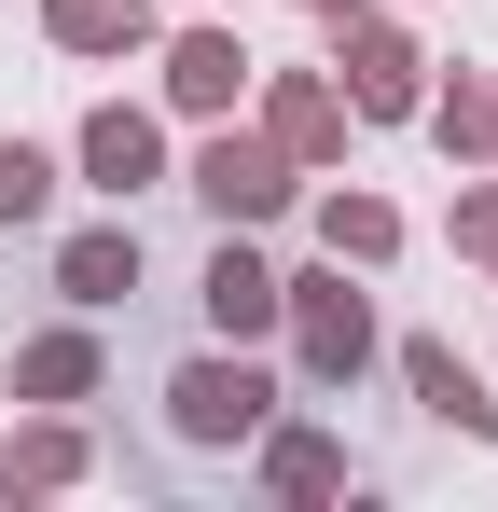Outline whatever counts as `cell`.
Returning a JSON list of instances; mask_svg holds the SVG:
<instances>
[{
  "instance_id": "1",
  "label": "cell",
  "mask_w": 498,
  "mask_h": 512,
  "mask_svg": "<svg viewBox=\"0 0 498 512\" xmlns=\"http://www.w3.org/2000/svg\"><path fill=\"white\" fill-rule=\"evenodd\" d=\"M277 333H291V374L305 388H360L374 374V291H346V263H305V277H277Z\"/></svg>"
},
{
  "instance_id": "2",
  "label": "cell",
  "mask_w": 498,
  "mask_h": 512,
  "mask_svg": "<svg viewBox=\"0 0 498 512\" xmlns=\"http://www.w3.org/2000/svg\"><path fill=\"white\" fill-rule=\"evenodd\" d=\"M180 194H194L208 222H236V236H263V222H277V208L305 194V167H291V153H277L263 125H236V111H222V125L194 139V167H180Z\"/></svg>"
},
{
  "instance_id": "3",
  "label": "cell",
  "mask_w": 498,
  "mask_h": 512,
  "mask_svg": "<svg viewBox=\"0 0 498 512\" xmlns=\"http://www.w3.org/2000/svg\"><path fill=\"white\" fill-rule=\"evenodd\" d=\"M319 28H332V84H346V111H360V125H415L429 56H415V28H402V14L346 0V14H319Z\"/></svg>"
},
{
  "instance_id": "4",
  "label": "cell",
  "mask_w": 498,
  "mask_h": 512,
  "mask_svg": "<svg viewBox=\"0 0 498 512\" xmlns=\"http://www.w3.org/2000/svg\"><path fill=\"white\" fill-rule=\"evenodd\" d=\"M263 416H277V374H263L249 346H208V360H180V374H166V429H180V443H208V457L249 443Z\"/></svg>"
},
{
  "instance_id": "5",
  "label": "cell",
  "mask_w": 498,
  "mask_h": 512,
  "mask_svg": "<svg viewBox=\"0 0 498 512\" xmlns=\"http://www.w3.org/2000/svg\"><path fill=\"white\" fill-rule=\"evenodd\" d=\"M249 97H263L249 125H263V139H277L291 167H346L360 111H346V84H332V70H249Z\"/></svg>"
},
{
  "instance_id": "6",
  "label": "cell",
  "mask_w": 498,
  "mask_h": 512,
  "mask_svg": "<svg viewBox=\"0 0 498 512\" xmlns=\"http://www.w3.org/2000/svg\"><path fill=\"white\" fill-rule=\"evenodd\" d=\"M70 167H83V194L139 208V194L166 180V111H139V97H97V111H83V139H70Z\"/></svg>"
},
{
  "instance_id": "7",
  "label": "cell",
  "mask_w": 498,
  "mask_h": 512,
  "mask_svg": "<svg viewBox=\"0 0 498 512\" xmlns=\"http://www.w3.org/2000/svg\"><path fill=\"white\" fill-rule=\"evenodd\" d=\"M153 56H166V111H180V125H222V111L249 97V70H263L236 28H166Z\"/></svg>"
},
{
  "instance_id": "8",
  "label": "cell",
  "mask_w": 498,
  "mask_h": 512,
  "mask_svg": "<svg viewBox=\"0 0 498 512\" xmlns=\"http://www.w3.org/2000/svg\"><path fill=\"white\" fill-rule=\"evenodd\" d=\"M194 305H208V333H222V346H263V333H277V263L222 222V250H208V277H194Z\"/></svg>"
},
{
  "instance_id": "9",
  "label": "cell",
  "mask_w": 498,
  "mask_h": 512,
  "mask_svg": "<svg viewBox=\"0 0 498 512\" xmlns=\"http://www.w3.org/2000/svg\"><path fill=\"white\" fill-rule=\"evenodd\" d=\"M97 471V443H83L70 402H28V429L0 443V499H56V485H83Z\"/></svg>"
},
{
  "instance_id": "10",
  "label": "cell",
  "mask_w": 498,
  "mask_h": 512,
  "mask_svg": "<svg viewBox=\"0 0 498 512\" xmlns=\"http://www.w3.org/2000/svg\"><path fill=\"white\" fill-rule=\"evenodd\" d=\"M139 291V222L111 208V222H83V236H56V305H83V319H111Z\"/></svg>"
},
{
  "instance_id": "11",
  "label": "cell",
  "mask_w": 498,
  "mask_h": 512,
  "mask_svg": "<svg viewBox=\"0 0 498 512\" xmlns=\"http://www.w3.org/2000/svg\"><path fill=\"white\" fill-rule=\"evenodd\" d=\"M97 374H111V346H97V319H56V333L14 346V402H97Z\"/></svg>"
},
{
  "instance_id": "12",
  "label": "cell",
  "mask_w": 498,
  "mask_h": 512,
  "mask_svg": "<svg viewBox=\"0 0 498 512\" xmlns=\"http://www.w3.org/2000/svg\"><path fill=\"white\" fill-rule=\"evenodd\" d=\"M402 388H415V402H429L443 429H471V443H498V388H485V374H471V360H457L443 333H415V346H402Z\"/></svg>"
},
{
  "instance_id": "13",
  "label": "cell",
  "mask_w": 498,
  "mask_h": 512,
  "mask_svg": "<svg viewBox=\"0 0 498 512\" xmlns=\"http://www.w3.org/2000/svg\"><path fill=\"white\" fill-rule=\"evenodd\" d=\"M42 42H56V56H153L166 14L153 0H42Z\"/></svg>"
},
{
  "instance_id": "14",
  "label": "cell",
  "mask_w": 498,
  "mask_h": 512,
  "mask_svg": "<svg viewBox=\"0 0 498 512\" xmlns=\"http://www.w3.org/2000/svg\"><path fill=\"white\" fill-rule=\"evenodd\" d=\"M319 250L346 263V277L402 263V208H388V194H360V180H332V194H319Z\"/></svg>"
},
{
  "instance_id": "15",
  "label": "cell",
  "mask_w": 498,
  "mask_h": 512,
  "mask_svg": "<svg viewBox=\"0 0 498 512\" xmlns=\"http://www.w3.org/2000/svg\"><path fill=\"white\" fill-rule=\"evenodd\" d=\"M249 443H263V485H277V499H332V485H346V443L305 429V416H263Z\"/></svg>"
},
{
  "instance_id": "16",
  "label": "cell",
  "mask_w": 498,
  "mask_h": 512,
  "mask_svg": "<svg viewBox=\"0 0 498 512\" xmlns=\"http://www.w3.org/2000/svg\"><path fill=\"white\" fill-rule=\"evenodd\" d=\"M415 111H429V139H443L457 167H498V84H485V70H457V84H429Z\"/></svg>"
},
{
  "instance_id": "17",
  "label": "cell",
  "mask_w": 498,
  "mask_h": 512,
  "mask_svg": "<svg viewBox=\"0 0 498 512\" xmlns=\"http://www.w3.org/2000/svg\"><path fill=\"white\" fill-rule=\"evenodd\" d=\"M56 153H42V139H0V236H28V222H56Z\"/></svg>"
},
{
  "instance_id": "18",
  "label": "cell",
  "mask_w": 498,
  "mask_h": 512,
  "mask_svg": "<svg viewBox=\"0 0 498 512\" xmlns=\"http://www.w3.org/2000/svg\"><path fill=\"white\" fill-rule=\"evenodd\" d=\"M443 236H457V263H485V277H498V180L457 194V222H443Z\"/></svg>"
},
{
  "instance_id": "19",
  "label": "cell",
  "mask_w": 498,
  "mask_h": 512,
  "mask_svg": "<svg viewBox=\"0 0 498 512\" xmlns=\"http://www.w3.org/2000/svg\"><path fill=\"white\" fill-rule=\"evenodd\" d=\"M291 14H346V0H291Z\"/></svg>"
}]
</instances>
